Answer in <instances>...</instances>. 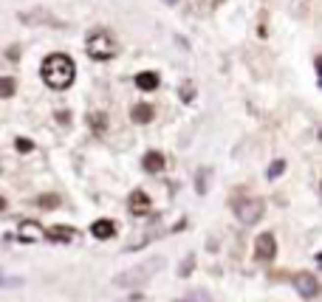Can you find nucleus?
<instances>
[{"instance_id": "12", "label": "nucleus", "mask_w": 322, "mask_h": 302, "mask_svg": "<svg viewBox=\"0 0 322 302\" xmlns=\"http://www.w3.org/2000/svg\"><path fill=\"white\" fill-rule=\"evenodd\" d=\"M113 232H116V223H113V220H93V226H91V235L99 237V240L113 237Z\"/></svg>"}, {"instance_id": "4", "label": "nucleus", "mask_w": 322, "mask_h": 302, "mask_svg": "<svg viewBox=\"0 0 322 302\" xmlns=\"http://www.w3.org/2000/svg\"><path fill=\"white\" fill-rule=\"evenodd\" d=\"M235 218L243 226H254L263 218V201L260 198H241V201H235Z\"/></svg>"}, {"instance_id": "20", "label": "nucleus", "mask_w": 322, "mask_h": 302, "mask_svg": "<svg viewBox=\"0 0 322 302\" xmlns=\"http://www.w3.org/2000/svg\"><path fill=\"white\" fill-rule=\"evenodd\" d=\"M192 266H195V257H192V254H189V257H187L184 263H181V269H178V277H187V274H189V271H192Z\"/></svg>"}, {"instance_id": "2", "label": "nucleus", "mask_w": 322, "mask_h": 302, "mask_svg": "<svg viewBox=\"0 0 322 302\" xmlns=\"http://www.w3.org/2000/svg\"><path fill=\"white\" fill-rule=\"evenodd\" d=\"M85 51L93 56V59H113L119 54V43L110 31L105 28H96V31L88 34V43H85Z\"/></svg>"}, {"instance_id": "9", "label": "nucleus", "mask_w": 322, "mask_h": 302, "mask_svg": "<svg viewBox=\"0 0 322 302\" xmlns=\"http://www.w3.org/2000/svg\"><path fill=\"white\" fill-rule=\"evenodd\" d=\"M164 153H159V150H150V153H144V158H141V167L147 169V172H161L164 169Z\"/></svg>"}, {"instance_id": "5", "label": "nucleus", "mask_w": 322, "mask_h": 302, "mask_svg": "<svg viewBox=\"0 0 322 302\" xmlns=\"http://www.w3.org/2000/svg\"><path fill=\"white\" fill-rule=\"evenodd\" d=\"M277 254V240L271 232H263V235L254 240V257L260 260V263H271Z\"/></svg>"}, {"instance_id": "18", "label": "nucleus", "mask_w": 322, "mask_h": 302, "mask_svg": "<svg viewBox=\"0 0 322 302\" xmlns=\"http://www.w3.org/2000/svg\"><path fill=\"white\" fill-rule=\"evenodd\" d=\"M40 206H46V209H54V206H59V198L57 195H40Z\"/></svg>"}, {"instance_id": "7", "label": "nucleus", "mask_w": 322, "mask_h": 302, "mask_svg": "<svg viewBox=\"0 0 322 302\" xmlns=\"http://www.w3.org/2000/svg\"><path fill=\"white\" fill-rule=\"evenodd\" d=\"M127 209H130V215H136V218H144V215H150L153 203H150V198L141 190H136V192H130V198H127Z\"/></svg>"}, {"instance_id": "13", "label": "nucleus", "mask_w": 322, "mask_h": 302, "mask_svg": "<svg viewBox=\"0 0 322 302\" xmlns=\"http://www.w3.org/2000/svg\"><path fill=\"white\" fill-rule=\"evenodd\" d=\"M136 85L141 90H156L159 88V74H156V71H144V74L136 77Z\"/></svg>"}, {"instance_id": "11", "label": "nucleus", "mask_w": 322, "mask_h": 302, "mask_svg": "<svg viewBox=\"0 0 322 302\" xmlns=\"http://www.w3.org/2000/svg\"><path fill=\"white\" fill-rule=\"evenodd\" d=\"M130 116H133V122H136V124H147V122H153L156 110H153V105L141 102V105H136V108L130 110Z\"/></svg>"}, {"instance_id": "24", "label": "nucleus", "mask_w": 322, "mask_h": 302, "mask_svg": "<svg viewBox=\"0 0 322 302\" xmlns=\"http://www.w3.org/2000/svg\"><path fill=\"white\" fill-rule=\"evenodd\" d=\"M3 209H6V198H0V212H3Z\"/></svg>"}, {"instance_id": "3", "label": "nucleus", "mask_w": 322, "mask_h": 302, "mask_svg": "<svg viewBox=\"0 0 322 302\" xmlns=\"http://www.w3.org/2000/svg\"><path fill=\"white\" fill-rule=\"evenodd\" d=\"M164 266V260L161 257H150V260H144L141 266H133V269H127V271H122L119 277H116V285H122V288H133V285H141V282H147L156 271Z\"/></svg>"}, {"instance_id": "1", "label": "nucleus", "mask_w": 322, "mask_h": 302, "mask_svg": "<svg viewBox=\"0 0 322 302\" xmlns=\"http://www.w3.org/2000/svg\"><path fill=\"white\" fill-rule=\"evenodd\" d=\"M40 77L51 90H65L74 85V77H77V65L68 54H48L40 65Z\"/></svg>"}, {"instance_id": "6", "label": "nucleus", "mask_w": 322, "mask_h": 302, "mask_svg": "<svg viewBox=\"0 0 322 302\" xmlns=\"http://www.w3.org/2000/svg\"><path fill=\"white\" fill-rule=\"evenodd\" d=\"M294 288L299 291V297H305V300H317V294H320V280L311 274V271H302L294 277Z\"/></svg>"}, {"instance_id": "21", "label": "nucleus", "mask_w": 322, "mask_h": 302, "mask_svg": "<svg viewBox=\"0 0 322 302\" xmlns=\"http://www.w3.org/2000/svg\"><path fill=\"white\" fill-rule=\"evenodd\" d=\"M91 124H93V130H105V116H102V113H93Z\"/></svg>"}, {"instance_id": "19", "label": "nucleus", "mask_w": 322, "mask_h": 302, "mask_svg": "<svg viewBox=\"0 0 322 302\" xmlns=\"http://www.w3.org/2000/svg\"><path fill=\"white\" fill-rule=\"evenodd\" d=\"M17 285H23L20 277H3L0 274V288H17Z\"/></svg>"}, {"instance_id": "10", "label": "nucleus", "mask_w": 322, "mask_h": 302, "mask_svg": "<svg viewBox=\"0 0 322 302\" xmlns=\"http://www.w3.org/2000/svg\"><path fill=\"white\" fill-rule=\"evenodd\" d=\"M48 240H54V243H71L74 240V229L71 226H51L46 232Z\"/></svg>"}, {"instance_id": "22", "label": "nucleus", "mask_w": 322, "mask_h": 302, "mask_svg": "<svg viewBox=\"0 0 322 302\" xmlns=\"http://www.w3.org/2000/svg\"><path fill=\"white\" fill-rule=\"evenodd\" d=\"M181 99H184V102L192 99V85H184V88H181Z\"/></svg>"}, {"instance_id": "14", "label": "nucleus", "mask_w": 322, "mask_h": 302, "mask_svg": "<svg viewBox=\"0 0 322 302\" xmlns=\"http://www.w3.org/2000/svg\"><path fill=\"white\" fill-rule=\"evenodd\" d=\"M14 90H17V82H14L12 77H0V99L14 96Z\"/></svg>"}, {"instance_id": "15", "label": "nucleus", "mask_w": 322, "mask_h": 302, "mask_svg": "<svg viewBox=\"0 0 322 302\" xmlns=\"http://www.w3.org/2000/svg\"><path fill=\"white\" fill-rule=\"evenodd\" d=\"M178 302H212V300H209L207 291H201V288H198V291H189L184 300H178Z\"/></svg>"}, {"instance_id": "8", "label": "nucleus", "mask_w": 322, "mask_h": 302, "mask_svg": "<svg viewBox=\"0 0 322 302\" xmlns=\"http://www.w3.org/2000/svg\"><path fill=\"white\" fill-rule=\"evenodd\" d=\"M20 240H23V243H37V240H46V232H43L40 223L26 220V223H20Z\"/></svg>"}, {"instance_id": "25", "label": "nucleus", "mask_w": 322, "mask_h": 302, "mask_svg": "<svg viewBox=\"0 0 322 302\" xmlns=\"http://www.w3.org/2000/svg\"><path fill=\"white\" fill-rule=\"evenodd\" d=\"M164 3H170V6H175V3H178V0H164Z\"/></svg>"}, {"instance_id": "16", "label": "nucleus", "mask_w": 322, "mask_h": 302, "mask_svg": "<svg viewBox=\"0 0 322 302\" xmlns=\"http://www.w3.org/2000/svg\"><path fill=\"white\" fill-rule=\"evenodd\" d=\"M14 150H17V153H31V150H34V141L20 136V138H14Z\"/></svg>"}, {"instance_id": "17", "label": "nucleus", "mask_w": 322, "mask_h": 302, "mask_svg": "<svg viewBox=\"0 0 322 302\" xmlns=\"http://www.w3.org/2000/svg\"><path fill=\"white\" fill-rule=\"evenodd\" d=\"M283 169H286V161H274V164L268 167V172H266V175H268V181L280 178V175H283Z\"/></svg>"}, {"instance_id": "23", "label": "nucleus", "mask_w": 322, "mask_h": 302, "mask_svg": "<svg viewBox=\"0 0 322 302\" xmlns=\"http://www.w3.org/2000/svg\"><path fill=\"white\" fill-rule=\"evenodd\" d=\"M204 175H207V172H204V169H201V172H198V192H201V195H204V192H207V187H204Z\"/></svg>"}]
</instances>
